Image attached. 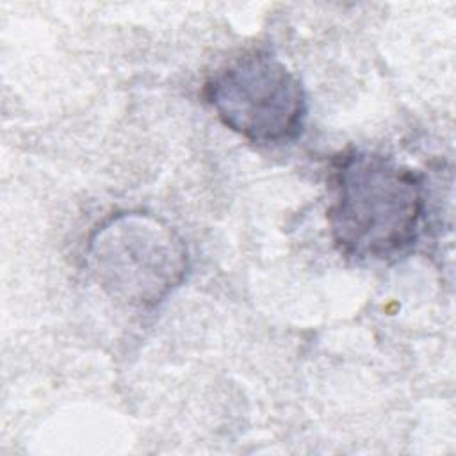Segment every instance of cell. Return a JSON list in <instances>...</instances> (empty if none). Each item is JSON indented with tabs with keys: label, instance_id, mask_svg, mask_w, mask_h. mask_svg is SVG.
I'll use <instances>...</instances> for the list:
<instances>
[{
	"label": "cell",
	"instance_id": "1",
	"mask_svg": "<svg viewBox=\"0 0 456 456\" xmlns=\"http://www.w3.org/2000/svg\"><path fill=\"white\" fill-rule=\"evenodd\" d=\"M330 233L338 251L360 264H388L419 240L426 178L394 157L347 150L333 162Z\"/></svg>",
	"mask_w": 456,
	"mask_h": 456
},
{
	"label": "cell",
	"instance_id": "2",
	"mask_svg": "<svg viewBox=\"0 0 456 456\" xmlns=\"http://www.w3.org/2000/svg\"><path fill=\"white\" fill-rule=\"evenodd\" d=\"M87 265L102 290L132 308H153L185 278L182 237L148 212H118L87 240Z\"/></svg>",
	"mask_w": 456,
	"mask_h": 456
},
{
	"label": "cell",
	"instance_id": "3",
	"mask_svg": "<svg viewBox=\"0 0 456 456\" xmlns=\"http://www.w3.org/2000/svg\"><path fill=\"white\" fill-rule=\"evenodd\" d=\"M203 96L224 126L260 146L292 142L305 128V87L269 50H249L217 68Z\"/></svg>",
	"mask_w": 456,
	"mask_h": 456
}]
</instances>
